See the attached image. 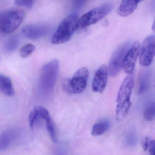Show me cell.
Returning <instances> with one entry per match:
<instances>
[{"label":"cell","mask_w":155,"mask_h":155,"mask_svg":"<svg viewBox=\"0 0 155 155\" xmlns=\"http://www.w3.org/2000/svg\"><path fill=\"white\" fill-rule=\"evenodd\" d=\"M59 69V62L53 60L43 66L41 71L38 89L43 95H51L54 90Z\"/></svg>","instance_id":"6da1fadb"},{"label":"cell","mask_w":155,"mask_h":155,"mask_svg":"<svg viewBox=\"0 0 155 155\" xmlns=\"http://www.w3.org/2000/svg\"><path fill=\"white\" fill-rule=\"evenodd\" d=\"M134 84V77L132 74L128 75L123 81L118 93L116 117L118 121L125 118L128 112L131 102L130 95Z\"/></svg>","instance_id":"7a4b0ae2"},{"label":"cell","mask_w":155,"mask_h":155,"mask_svg":"<svg viewBox=\"0 0 155 155\" xmlns=\"http://www.w3.org/2000/svg\"><path fill=\"white\" fill-rule=\"evenodd\" d=\"M78 20V16L77 13H72L64 19L53 34L51 43L60 44L68 41L76 30Z\"/></svg>","instance_id":"3957f363"},{"label":"cell","mask_w":155,"mask_h":155,"mask_svg":"<svg viewBox=\"0 0 155 155\" xmlns=\"http://www.w3.org/2000/svg\"><path fill=\"white\" fill-rule=\"evenodd\" d=\"M26 13L22 10H12L0 12V33L10 34L19 27Z\"/></svg>","instance_id":"277c9868"},{"label":"cell","mask_w":155,"mask_h":155,"mask_svg":"<svg viewBox=\"0 0 155 155\" xmlns=\"http://www.w3.org/2000/svg\"><path fill=\"white\" fill-rule=\"evenodd\" d=\"M113 7L111 2H108L85 13L78 18L76 30L85 28L101 20L112 11Z\"/></svg>","instance_id":"5b68a950"},{"label":"cell","mask_w":155,"mask_h":155,"mask_svg":"<svg viewBox=\"0 0 155 155\" xmlns=\"http://www.w3.org/2000/svg\"><path fill=\"white\" fill-rule=\"evenodd\" d=\"M89 71L86 68L78 70L72 78L66 79L62 82L63 90L69 94H79L84 91L87 87Z\"/></svg>","instance_id":"8992f818"},{"label":"cell","mask_w":155,"mask_h":155,"mask_svg":"<svg viewBox=\"0 0 155 155\" xmlns=\"http://www.w3.org/2000/svg\"><path fill=\"white\" fill-rule=\"evenodd\" d=\"M131 45L130 41H127L119 46L114 51L110 58L108 69L110 77H117L120 73L122 69L125 56Z\"/></svg>","instance_id":"52a82bcc"},{"label":"cell","mask_w":155,"mask_h":155,"mask_svg":"<svg viewBox=\"0 0 155 155\" xmlns=\"http://www.w3.org/2000/svg\"><path fill=\"white\" fill-rule=\"evenodd\" d=\"M155 39L154 35L148 36L142 43L140 54V64L147 67L152 63L155 56Z\"/></svg>","instance_id":"ba28073f"},{"label":"cell","mask_w":155,"mask_h":155,"mask_svg":"<svg viewBox=\"0 0 155 155\" xmlns=\"http://www.w3.org/2000/svg\"><path fill=\"white\" fill-rule=\"evenodd\" d=\"M140 49V44L138 41H136L131 45L126 54L123 61L122 68L128 75L133 73L136 61L139 54Z\"/></svg>","instance_id":"9c48e42d"},{"label":"cell","mask_w":155,"mask_h":155,"mask_svg":"<svg viewBox=\"0 0 155 155\" xmlns=\"http://www.w3.org/2000/svg\"><path fill=\"white\" fill-rule=\"evenodd\" d=\"M108 73V70L107 65H102L98 69L92 81V89L94 92H103L107 85Z\"/></svg>","instance_id":"30bf717a"},{"label":"cell","mask_w":155,"mask_h":155,"mask_svg":"<svg viewBox=\"0 0 155 155\" xmlns=\"http://www.w3.org/2000/svg\"><path fill=\"white\" fill-rule=\"evenodd\" d=\"M21 32L29 39L38 40L46 36L48 34V28L43 25L30 24L23 27Z\"/></svg>","instance_id":"8fae6325"},{"label":"cell","mask_w":155,"mask_h":155,"mask_svg":"<svg viewBox=\"0 0 155 155\" xmlns=\"http://www.w3.org/2000/svg\"><path fill=\"white\" fill-rule=\"evenodd\" d=\"M38 112V119L41 118L46 121V127L51 140L54 143L58 140L56 130L48 111L42 107H35Z\"/></svg>","instance_id":"7c38bea8"},{"label":"cell","mask_w":155,"mask_h":155,"mask_svg":"<svg viewBox=\"0 0 155 155\" xmlns=\"http://www.w3.org/2000/svg\"><path fill=\"white\" fill-rule=\"evenodd\" d=\"M140 2L139 1H123L119 7L117 12L121 17L130 16L134 12Z\"/></svg>","instance_id":"4fadbf2b"},{"label":"cell","mask_w":155,"mask_h":155,"mask_svg":"<svg viewBox=\"0 0 155 155\" xmlns=\"http://www.w3.org/2000/svg\"><path fill=\"white\" fill-rule=\"evenodd\" d=\"M0 92L9 97L15 94L11 79L8 76L2 74H0Z\"/></svg>","instance_id":"5bb4252c"},{"label":"cell","mask_w":155,"mask_h":155,"mask_svg":"<svg viewBox=\"0 0 155 155\" xmlns=\"http://www.w3.org/2000/svg\"><path fill=\"white\" fill-rule=\"evenodd\" d=\"M20 42V38L18 35H14L9 38L2 44V51L5 53H11L18 48Z\"/></svg>","instance_id":"9a60e30c"},{"label":"cell","mask_w":155,"mask_h":155,"mask_svg":"<svg viewBox=\"0 0 155 155\" xmlns=\"http://www.w3.org/2000/svg\"><path fill=\"white\" fill-rule=\"evenodd\" d=\"M150 72L148 70H144L140 73L139 80V94H143L147 90L150 83Z\"/></svg>","instance_id":"2e32d148"},{"label":"cell","mask_w":155,"mask_h":155,"mask_svg":"<svg viewBox=\"0 0 155 155\" xmlns=\"http://www.w3.org/2000/svg\"><path fill=\"white\" fill-rule=\"evenodd\" d=\"M110 125V122L107 120L97 122L92 127L91 135L94 137L102 135L109 129Z\"/></svg>","instance_id":"e0dca14e"},{"label":"cell","mask_w":155,"mask_h":155,"mask_svg":"<svg viewBox=\"0 0 155 155\" xmlns=\"http://www.w3.org/2000/svg\"><path fill=\"white\" fill-rule=\"evenodd\" d=\"M12 133L11 130H6L0 134V151L7 149L12 141Z\"/></svg>","instance_id":"ac0fdd59"},{"label":"cell","mask_w":155,"mask_h":155,"mask_svg":"<svg viewBox=\"0 0 155 155\" xmlns=\"http://www.w3.org/2000/svg\"><path fill=\"white\" fill-rule=\"evenodd\" d=\"M144 118L147 121H150L155 118V104L154 102L150 103L148 105L145 110Z\"/></svg>","instance_id":"d6986e66"},{"label":"cell","mask_w":155,"mask_h":155,"mask_svg":"<svg viewBox=\"0 0 155 155\" xmlns=\"http://www.w3.org/2000/svg\"><path fill=\"white\" fill-rule=\"evenodd\" d=\"M36 47L32 44H28L24 45L20 50V55L22 58L29 57L35 51Z\"/></svg>","instance_id":"ffe728a7"},{"label":"cell","mask_w":155,"mask_h":155,"mask_svg":"<svg viewBox=\"0 0 155 155\" xmlns=\"http://www.w3.org/2000/svg\"><path fill=\"white\" fill-rule=\"evenodd\" d=\"M38 119V112L35 107L34 108L33 110L30 112L29 115L28 121L29 126L31 129H34L35 122Z\"/></svg>","instance_id":"44dd1931"},{"label":"cell","mask_w":155,"mask_h":155,"mask_svg":"<svg viewBox=\"0 0 155 155\" xmlns=\"http://www.w3.org/2000/svg\"><path fill=\"white\" fill-rule=\"evenodd\" d=\"M34 2L33 1H15V5L19 7H25V8H31L33 6Z\"/></svg>","instance_id":"7402d4cb"},{"label":"cell","mask_w":155,"mask_h":155,"mask_svg":"<svg viewBox=\"0 0 155 155\" xmlns=\"http://www.w3.org/2000/svg\"><path fill=\"white\" fill-rule=\"evenodd\" d=\"M150 141V140L149 138L146 137L144 139V140L142 142V148L145 151H147L148 149Z\"/></svg>","instance_id":"603a6c76"},{"label":"cell","mask_w":155,"mask_h":155,"mask_svg":"<svg viewBox=\"0 0 155 155\" xmlns=\"http://www.w3.org/2000/svg\"><path fill=\"white\" fill-rule=\"evenodd\" d=\"M148 149L150 155H155V141L154 140H150Z\"/></svg>","instance_id":"cb8c5ba5"},{"label":"cell","mask_w":155,"mask_h":155,"mask_svg":"<svg viewBox=\"0 0 155 155\" xmlns=\"http://www.w3.org/2000/svg\"><path fill=\"white\" fill-rule=\"evenodd\" d=\"M0 59H1V58H0Z\"/></svg>","instance_id":"d4e9b609"}]
</instances>
